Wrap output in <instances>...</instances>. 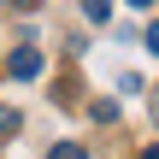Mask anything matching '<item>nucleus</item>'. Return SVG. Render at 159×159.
Listing matches in <instances>:
<instances>
[{
    "instance_id": "obj_1",
    "label": "nucleus",
    "mask_w": 159,
    "mask_h": 159,
    "mask_svg": "<svg viewBox=\"0 0 159 159\" xmlns=\"http://www.w3.org/2000/svg\"><path fill=\"white\" fill-rule=\"evenodd\" d=\"M41 65H47V59H41V47H12V53H6V71H12L18 83L41 77Z\"/></svg>"
},
{
    "instance_id": "obj_2",
    "label": "nucleus",
    "mask_w": 159,
    "mask_h": 159,
    "mask_svg": "<svg viewBox=\"0 0 159 159\" xmlns=\"http://www.w3.org/2000/svg\"><path fill=\"white\" fill-rule=\"evenodd\" d=\"M83 12H89L94 24H106V18H112V0H83Z\"/></svg>"
},
{
    "instance_id": "obj_3",
    "label": "nucleus",
    "mask_w": 159,
    "mask_h": 159,
    "mask_svg": "<svg viewBox=\"0 0 159 159\" xmlns=\"http://www.w3.org/2000/svg\"><path fill=\"white\" fill-rule=\"evenodd\" d=\"M47 159H89V153H83L77 142H59V148H53V153H47Z\"/></svg>"
},
{
    "instance_id": "obj_4",
    "label": "nucleus",
    "mask_w": 159,
    "mask_h": 159,
    "mask_svg": "<svg viewBox=\"0 0 159 159\" xmlns=\"http://www.w3.org/2000/svg\"><path fill=\"white\" fill-rule=\"evenodd\" d=\"M0 130H6V136L18 130V112H12V106H0Z\"/></svg>"
},
{
    "instance_id": "obj_5",
    "label": "nucleus",
    "mask_w": 159,
    "mask_h": 159,
    "mask_svg": "<svg viewBox=\"0 0 159 159\" xmlns=\"http://www.w3.org/2000/svg\"><path fill=\"white\" fill-rule=\"evenodd\" d=\"M148 53H159V24H148Z\"/></svg>"
},
{
    "instance_id": "obj_6",
    "label": "nucleus",
    "mask_w": 159,
    "mask_h": 159,
    "mask_svg": "<svg viewBox=\"0 0 159 159\" xmlns=\"http://www.w3.org/2000/svg\"><path fill=\"white\" fill-rule=\"evenodd\" d=\"M130 6H136V12H148V6H153V0H130Z\"/></svg>"
},
{
    "instance_id": "obj_7",
    "label": "nucleus",
    "mask_w": 159,
    "mask_h": 159,
    "mask_svg": "<svg viewBox=\"0 0 159 159\" xmlns=\"http://www.w3.org/2000/svg\"><path fill=\"white\" fill-rule=\"evenodd\" d=\"M142 159H159V148H148V153H142Z\"/></svg>"
},
{
    "instance_id": "obj_8",
    "label": "nucleus",
    "mask_w": 159,
    "mask_h": 159,
    "mask_svg": "<svg viewBox=\"0 0 159 159\" xmlns=\"http://www.w3.org/2000/svg\"><path fill=\"white\" fill-rule=\"evenodd\" d=\"M12 6H35V0H12Z\"/></svg>"
}]
</instances>
